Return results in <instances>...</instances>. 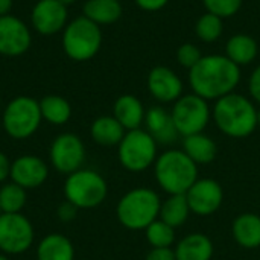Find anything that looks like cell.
<instances>
[{"instance_id": "obj_1", "label": "cell", "mask_w": 260, "mask_h": 260, "mask_svg": "<svg viewBox=\"0 0 260 260\" xmlns=\"http://www.w3.org/2000/svg\"><path fill=\"white\" fill-rule=\"evenodd\" d=\"M241 67L225 55H206L189 70L192 93L206 101H218L236 90L241 82Z\"/></svg>"}, {"instance_id": "obj_2", "label": "cell", "mask_w": 260, "mask_h": 260, "mask_svg": "<svg viewBox=\"0 0 260 260\" xmlns=\"http://www.w3.org/2000/svg\"><path fill=\"white\" fill-rule=\"evenodd\" d=\"M212 119L216 128L232 139H245L259 126L257 108L253 101L235 91L215 101Z\"/></svg>"}, {"instance_id": "obj_3", "label": "cell", "mask_w": 260, "mask_h": 260, "mask_svg": "<svg viewBox=\"0 0 260 260\" xmlns=\"http://www.w3.org/2000/svg\"><path fill=\"white\" fill-rule=\"evenodd\" d=\"M154 175L158 187L168 195H186L200 178L198 165L183 149H168L154 163Z\"/></svg>"}, {"instance_id": "obj_4", "label": "cell", "mask_w": 260, "mask_h": 260, "mask_svg": "<svg viewBox=\"0 0 260 260\" xmlns=\"http://www.w3.org/2000/svg\"><path fill=\"white\" fill-rule=\"evenodd\" d=\"M161 207L160 195L149 187H136L126 192L117 204L119 222L133 232L145 230L158 219Z\"/></svg>"}, {"instance_id": "obj_5", "label": "cell", "mask_w": 260, "mask_h": 260, "mask_svg": "<svg viewBox=\"0 0 260 260\" xmlns=\"http://www.w3.org/2000/svg\"><path fill=\"white\" fill-rule=\"evenodd\" d=\"M64 53L75 62H85L98 55L102 46L101 26L81 15L67 23L62 30Z\"/></svg>"}, {"instance_id": "obj_6", "label": "cell", "mask_w": 260, "mask_h": 260, "mask_svg": "<svg viewBox=\"0 0 260 260\" xmlns=\"http://www.w3.org/2000/svg\"><path fill=\"white\" fill-rule=\"evenodd\" d=\"M119 146V161L129 172H143L154 166L158 157V145L146 129L126 131Z\"/></svg>"}, {"instance_id": "obj_7", "label": "cell", "mask_w": 260, "mask_h": 260, "mask_svg": "<svg viewBox=\"0 0 260 260\" xmlns=\"http://www.w3.org/2000/svg\"><path fill=\"white\" fill-rule=\"evenodd\" d=\"M64 193L67 201L78 209H93L104 203L108 186L101 174L90 169H79L66 180Z\"/></svg>"}, {"instance_id": "obj_8", "label": "cell", "mask_w": 260, "mask_h": 260, "mask_svg": "<svg viewBox=\"0 0 260 260\" xmlns=\"http://www.w3.org/2000/svg\"><path fill=\"white\" fill-rule=\"evenodd\" d=\"M171 114L178 134L181 137H187L192 134L204 133L212 119V108L209 101L195 93H190L183 94L178 101L174 102Z\"/></svg>"}, {"instance_id": "obj_9", "label": "cell", "mask_w": 260, "mask_h": 260, "mask_svg": "<svg viewBox=\"0 0 260 260\" xmlns=\"http://www.w3.org/2000/svg\"><path fill=\"white\" fill-rule=\"evenodd\" d=\"M41 119L40 102L30 96H17L3 111V128L12 139H27L38 129Z\"/></svg>"}, {"instance_id": "obj_10", "label": "cell", "mask_w": 260, "mask_h": 260, "mask_svg": "<svg viewBox=\"0 0 260 260\" xmlns=\"http://www.w3.org/2000/svg\"><path fill=\"white\" fill-rule=\"evenodd\" d=\"M34 241L30 222L20 213L0 215V248L9 254L26 251Z\"/></svg>"}, {"instance_id": "obj_11", "label": "cell", "mask_w": 260, "mask_h": 260, "mask_svg": "<svg viewBox=\"0 0 260 260\" xmlns=\"http://www.w3.org/2000/svg\"><path fill=\"white\" fill-rule=\"evenodd\" d=\"M190 213L197 216H210L216 213L224 203V189L213 178H198L186 192Z\"/></svg>"}, {"instance_id": "obj_12", "label": "cell", "mask_w": 260, "mask_h": 260, "mask_svg": "<svg viewBox=\"0 0 260 260\" xmlns=\"http://www.w3.org/2000/svg\"><path fill=\"white\" fill-rule=\"evenodd\" d=\"M30 44V29L21 18L12 14L0 17V55L20 56L29 50Z\"/></svg>"}, {"instance_id": "obj_13", "label": "cell", "mask_w": 260, "mask_h": 260, "mask_svg": "<svg viewBox=\"0 0 260 260\" xmlns=\"http://www.w3.org/2000/svg\"><path fill=\"white\" fill-rule=\"evenodd\" d=\"M69 23V11L59 0H38L30 11V24L40 35L62 32Z\"/></svg>"}, {"instance_id": "obj_14", "label": "cell", "mask_w": 260, "mask_h": 260, "mask_svg": "<svg viewBox=\"0 0 260 260\" xmlns=\"http://www.w3.org/2000/svg\"><path fill=\"white\" fill-rule=\"evenodd\" d=\"M85 158V148L82 140L70 133L58 136L50 148V160L53 166L64 174L79 171Z\"/></svg>"}, {"instance_id": "obj_15", "label": "cell", "mask_w": 260, "mask_h": 260, "mask_svg": "<svg viewBox=\"0 0 260 260\" xmlns=\"http://www.w3.org/2000/svg\"><path fill=\"white\" fill-rule=\"evenodd\" d=\"M148 91L151 96L161 102V104H171L178 101L183 96V81L181 78L166 66H157L151 69L148 79H146Z\"/></svg>"}, {"instance_id": "obj_16", "label": "cell", "mask_w": 260, "mask_h": 260, "mask_svg": "<svg viewBox=\"0 0 260 260\" xmlns=\"http://www.w3.org/2000/svg\"><path fill=\"white\" fill-rule=\"evenodd\" d=\"M11 177L23 189H34L46 181L47 166L38 157L23 155L11 165Z\"/></svg>"}, {"instance_id": "obj_17", "label": "cell", "mask_w": 260, "mask_h": 260, "mask_svg": "<svg viewBox=\"0 0 260 260\" xmlns=\"http://www.w3.org/2000/svg\"><path fill=\"white\" fill-rule=\"evenodd\" d=\"M145 129L157 142V145H172L180 137L171 111L163 107H151L145 114Z\"/></svg>"}, {"instance_id": "obj_18", "label": "cell", "mask_w": 260, "mask_h": 260, "mask_svg": "<svg viewBox=\"0 0 260 260\" xmlns=\"http://www.w3.org/2000/svg\"><path fill=\"white\" fill-rule=\"evenodd\" d=\"M146 110L139 98L134 94H122L116 99L113 107V116L126 129H137L145 122Z\"/></svg>"}, {"instance_id": "obj_19", "label": "cell", "mask_w": 260, "mask_h": 260, "mask_svg": "<svg viewBox=\"0 0 260 260\" xmlns=\"http://www.w3.org/2000/svg\"><path fill=\"white\" fill-rule=\"evenodd\" d=\"M175 260H212L215 247L204 233H189L175 245Z\"/></svg>"}, {"instance_id": "obj_20", "label": "cell", "mask_w": 260, "mask_h": 260, "mask_svg": "<svg viewBox=\"0 0 260 260\" xmlns=\"http://www.w3.org/2000/svg\"><path fill=\"white\" fill-rule=\"evenodd\" d=\"M232 236L235 242L245 250L260 247V216L256 213H242L232 224Z\"/></svg>"}, {"instance_id": "obj_21", "label": "cell", "mask_w": 260, "mask_h": 260, "mask_svg": "<svg viewBox=\"0 0 260 260\" xmlns=\"http://www.w3.org/2000/svg\"><path fill=\"white\" fill-rule=\"evenodd\" d=\"M183 151L193 163H197L198 166H204L216 158L218 146L212 137L204 133H198L183 137Z\"/></svg>"}, {"instance_id": "obj_22", "label": "cell", "mask_w": 260, "mask_h": 260, "mask_svg": "<svg viewBox=\"0 0 260 260\" xmlns=\"http://www.w3.org/2000/svg\"><path fill=\"white\" fill-rule=\"evenodd\" d=\"M257 41L248 34H236L225 44V56L239 67L251 64L257 58Z\"/></svg>"}, {"instance_id": "obj_23", "label": "cell", "mask_w": 260, "mask_h": 260, "mask_svg": "<svg viewBox=\"0 0 260 260\" xmlns=\"http://www.w3.org/2000/svg\"><path fill=\"white\" fill-rule=\"evenodd\" d=\"M82 11V15L98 26H108L122 17L123 9L119 0H87Z\"/></svg>"}, {"instance_id": "obj_24", "label": "cell", "mask_w": 260, "mask_h": 260, "mask_svg": "<svg viewBox=\"0 0 260 260\" xmlns=\"http://www.w3.org/2000/svg\"><path fill=\"white\" fill-rule=\"evenodd\" d=\"M126 129L117 122L114 116H101L98 117L90 128L91 139L102 146L119 145L125 136Z\"/></svg>"}, {"instance_id": "obj_25", "label": "cell", "mask_w": 260, "mask_h": 260, "mask_svg": "<svg viewBox=\"0 0 260 260\" xmlns=\"http://www.w3.org/2000/svg\"><path fill=\"white\" fill-rule=\"evenodd\" d=\"M190 216V209L186 200V195H169L161 201L158 219L174 227L175 230L186 224Z\"/></svg>"}, {"instance_id": "obj_26", "label": "cell", "mask_w": 260, "mask_h": 260, "mask_svg": "<svg viewBox=\"0 0 260 260\" xmlns=\"http://www.w3.org/2000/svg\"><path fill=\"white\" fill-rule=\"evenodd\" d=\"M72 242L62 235H50L38 245V260H73Z\"/></svg>"}, {"instance_id": "obj_27", "label": "cell", "mask_w": 260, "mask_h": 260, "mask_svg": "<svg viewBox=\"0 0 260 260\" xmlns=\"http://www.w3.org/2000/svg\"><path fill=\"white\" fill-rule=\"evenodd\" d=\"M41 117L52 125H64L72 116V107L67 99L58 94L44 96L40 101Z\"/></svg>"}, {"instance_id": "obj_28", "label": "cell", "mask_w": 260, "mask_h": 260, "mask_svg": "<svg viewBox=\"0 0 260 260\" xmlns=\"http://www.w3.org/2000/svg\"><path fill=\"white\" fill-rule=\"evenodd\" d=\"M145 236L152 248H172L177 235L174 227L168 225L161 219H155L145 229Z\"/></svg>"}, {"instance_id": "obj_29", "label": "cell", "mask_w": 260, "mask_h": 260, "mask_svg": "<svg viewBox=\"0 0 260 260\" xmlns=\"http://www.w3.org/2000/svg\"><path fill=\"white\" fill-rule=\"evenodd\" d=\"M222 32H224L222 18L215 15V14L206 12L195 23V34L204 43H215V41H218L221 38Z\"/></svg>"}, {"instance_id": "obj_30", "label": "cell", "mask_w": 260, "mask_h": 260, "mask_svg": "<svg viewBox=\"0 0 260 260\" xmlns=\"http://www.w3.org/2000/svg\"><path fill=\"white\" fill-rule=\"evenodd\" d=\"M26 203V192L21 186L12 183L0 189L2 213H18Z\"/></svg>"}, {"instance_id": "obj_31", "label": "cell", "mask_w": 260, "mask_h": 260, "mask_svg": "<svg viewBox=\"0 0 260 260\" xmlns=\"http://www.w3.org/2000/svg\"><path fill=\"white\" fill-rule=\"evenodd\" d=\"M244 0H203L207 12L215 14L221 18L233 17L239 12Z\"/></svg>"}, {"instance_id": "obj_32", "label": "cell", "mask_w": 260, "mask_h": 260, "mask_svg": "<svg viewBox=\"0 0 260 260\" xmlns=\"http://www.w3.org/2000/svg\"><path fill=\"white\" fill-rule=\"evenodd\" d=\"M203 58V53L200 50V47L193 43H184L178 47L177 50V61L181 67L190 70L192 67H195L200 59Z\"/></svg>"}, {"instance_id": "obj_33", "label": "cell", "mask_w": 260, "mask_h": 260, "mask_svg": "<svg viewBox=\"0 0 260 260\" xmlns=\"http://www.w3.org/2000/svg\"><path fill=\"white\" fill-rule=\"evenodd\" d=\"M248 91H250V96L253 98V101L260 104V66H257L250 75Z\"/></svg>"}, {"instance_id": "obj_34", "label": "cell", "mask_w": 260, "mask_h": 260, "mask_svg": "<svg viewBox=\"0 0 260 260\" xmlns=\"http://www.w3.org/2000/svg\"><path fill=\"white\" fill-rule=\"evenodd\" d=\"M145 260H175V251L172 248H152Z\"/></svg>"}, {"instance_id": "obj_35", "label": "cell", "mask_w": 260, "mask_h": 260, "mask_svg": "<svg viewBox=\"0 0 260 260\" xmlns=\"http://www.w3.org/2000/svg\"><path fill=\"white\" fill-rule=\"evenodd\" d=\"M136 5L143 9V11H148V12H155V11H160L163 9L169 0H134Z\"/></svg>"}, {"instance_id": "obj_36", "label": "cell", "mask_w": 260, "mask_h": 260, "mask_svg": "<svg viewBox=\"0 0 260 260\" xmlns=\"http://www.w3.org/2000/svg\"><path fill=\"white\" fill-rule=\"evenodd\" d=\"M76 210H78V207L67 201V203H64V204L58 209V216H59V219H62V221H72V219L76 216Z\"/></svg>"}, {"instance_id": "obj_37", "label": "cell", "mask_w": 260, "mask_h": 260, "mask_svg": "<svg viewBox=\"0 0 260 260\" xmlns=\"http://www.w3.org/2000/svg\"><path fill=\"white\" fill-rule=\"evenodd\" d=\"M8 175H11V165H9V160L6 158V155L3 152H0V181L6 180Z\"/></svg>"}, {"instance_id": "obj_38", "label": "cell", "mask_w": 260, "mask_h": 260, "mask_svg": "<svg viewBox=\"0 0 260 260\" xmlns=\"http://www.w3.org/2000/svg\"><path fill=\"white\" fill-rule=\"evenodd\" d=\"M12 5H14V0H0V17L11 14Z\"/></svg>"}, {"instance_id": "obj_39", "label": "cell", "mask_w": 260, "mask_h": 260, "mask_svg": "<svg viewBox=\"0 0 260 260\" xmlns=\"http://www.w3.org/2000/svg\"><path fill=\"white\" fill-rule=\"evenodd\" d=\"M61 3H64L66 6H69V5H73L75 2H78V0H59Z\"/></svg>"}, {"instance_id": "obj_40", "label": "cell", "mask_w": 260, "mask_h": 260, "mask_svg": "<svg viewBox=\"0 0 260 260\" xmlns=\"http://www.w3.org/2000/svg\"><path fill=\"white\" fill-rule=\"evenodd\" d=\"M257 123H259V126H260V108L257 110Z\"/></svg>"}, {"instance_id": "obj_41", "label": "cell", "mask_w": 260, "mask_h": 260, "mask_svg": "<svg viewBox=\"0 0 260 260\" xmlns=\"http://www.w3.org/2000/svg\"><path fill=\"white\" fill-rule=\"evenodd\" d=\"M0 260H9L8 257H5V256H0Z\"/></svg>"}, {"instance_id": "obj_42", "label": "cell", "mask_w": 260, "mask_h": 260, "mask_svg": "<svg viewBox=\"0 0 260 260\" xmlns=\"http://www.w3.org/2000/svg\"><path fill=\"white\" fill-rule=\"evenodd\" d=\"M0 215H2V209H0Z\"/></svg>"}, {"instance_id": "obj_43", "label": "cell", "mask_w": 260, "mask_h": 260, "mask_svg": "<svg viewBox=\"0 0 260 260\" xmlns=\"http://www.w3.org/2000/svg\"><path fill=\"white\" fill-rule=\"evenodd\" d=\"M0 104H2V99H0Z\"/></svg>"}]
</instances>
